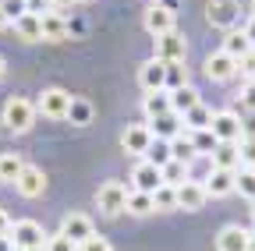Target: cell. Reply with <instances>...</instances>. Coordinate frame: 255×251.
Wrapping results in <instances>:
<instances>
[{
	"instance_id": "16",
	"label": "cell",
	"mask_w": 255,
	"mask_h": 251,
	"mask_svg": "<svg viewBox=\"0 0 255 251\" xmlns=\"http://www.w3.org/2000/svg\"><path fill=\"white\" fill-rule=\"evenodd\" d=\"M131 180H135V184H131V187H135V191H149V195H152V191H156V187H159V184H163V170H159V167H152L149 160H142V163L135 167V173H131Z\"/></svg>"
},
{
	"instance_id": "51",
	"label": "cell",
	"mask_w": 255,
	"mask_h": 251,
	"mask_svg": "<svg viewBox=\"0 0 255 251\" xmlns=\"http://www.w3.org/2000/svg\"><path fill=\"white\" fill-rule=\"evenodd\" d=\"M78 4H89V0H78Z\"/></svg>"
},
{
	"instance_id": "50",
	"label": "cell",
	"mask_w": 255,
	"mask_h": 251,
	"mask_svg": "<svg viewBox=\"0 0 255 251\" xmlns=\"http://www.w3.org/2000/svg\"><path fill=\"white\" fill-rule=\"evenodd\" d=\"M252 14H255V0H252Z\"/></svg>"
},
{
	"instance_id": "38",
	"label": "cell",
	"mask_w": 255,
	"mask_h": 251,
	"mask_svg": "<svg viewBox=\"0 0 255 251\" xmlns=\"http://www.w3.org/2000/svg\"><path fill=\"white\" fill-rule=\"evenodd\" d=\"M78 251H114V248H110V241H107V237L92 234L89 241H82V244H78Z\"/></svg>"
},
{
	"instance_id": "35",
	"label": "cell",
	"mask_w": 255,
	"mask_h": 251,
	"mask_svg": "<svg viewBox=\"0 0 255 251\" xmlns=\"http://www.w3.org/2000/svg\"><path fill=\"white\" fill-rule=\"evenodd\" d=\"M43 251H78V244H75L71 237H64V234L57 230L53 237H46V244H43Z\"/></svg>"
},
{
	"instance_id": "34",
	"label": "cell",
	"mask_w": 255,
	"mask_h": 251,
	"mask_svg": "<svg viewBox=\"0 0 255 251\" xmlns=\"http://www.w3.org/2000/svg\"><path fill=\"white\" fill-rule=\"evenodd\" d=\"M188 85V71L184 64H167V92H177Z\"/></svg>"
},
{
	"instance_id": "11",
	"label": "cell",
	"mask_w": 255,
	"mask_h": 251,
	"mask_svg": "<svg viewBox=\"0 0 255 251\" xmlns=\"http://www.w3.org/2000/svg\"><path fill=\"white\" fill-rule=\"evenodd\" d=\"M14 187H18V195H21V198H39V195L46 191V173H43V167L25 163V170L18 173Z\"/></svg>"
},
{
	"instance_id": "20",
	"label": "cell",
	"mask_w": 255,
	"mask_h": 251,
	"mask_svg": "<svg viewBox=\"0 0 255 251\" xmlns=\"http://www.w3.org/2000/svg\"><path fill=\"white\" fill-rule=\"evenodd\" d=\"M181 117L170 110V113H163V117H156V120H149V131H152V138H159V142H174L177 135H181Z\"/></svg>"
},
{
	"instance_id": "28",
	"label": "cell",
	"mask_w": 255,
	"mask_h": 251,
	"mask_svg": "<svg viewBox=\"0 0 255 251\" xmlns=\"http://www.w3.org/2000/svg\"><path fill=\"white\" fill-rule=\"evenodd\" d=\"M234 191L248 202H255V167H241L234 177Z\"/></svg>"
},
{
	"instance_id": "10",
	"label": "cell",
	"mask_w": 255,
	"mask_h": 251,
	"mask_svg": "<svg viewBox=\"0 0 255 251\" xmlns=\"http://www.w3.org/2000/svg\"><path fill=\"white\" fill-rule=\"evenodd\" d=\"M202 71H206V78H209V82H231V78L238 75V60H234V57H227L223 50H216V53H209V57H206Z\"/></svg>"
},
{
	"instance_id": "23",
	"label": "cell",
	"mask_w": 255,
	"mask_h": 251,
	"mask_svg": "<svg viewBox=\"0 0 255 251\" xmlns=\"http://www.w3.org/2000/svg\"><path fill=\"white\" fill-rule=\"evenodd\" d=\"M21 170H25V160L18 152H0V184H14Z\"/></svg>"
},
{
	"instance_id": "6",
	"label": "cell",
	"mask_w": 255,
	"mask_h": 251,
	"mask_svg": "<svg viewBox=\"0 0 255 251\" xmlns=\"http://www.w3.org/2000/svg\"><path fill=\"white\" fill-rule=\"evenodd\" d=\"M238 18H241V4L238 0H206V21L213 25V28H231L238 25Z\"/></svg>"
},
{
	"instance_id": "14",
	"label": "cell",
	"mask_w": 255,
	"mask_h": 251,
	"mask_svg": "<svg viewBox=\"0 0 255 251\" xmlns=\"http://www.w3.org/2000/svg\"><path fill=\"white\" fill-rule=\"evenodd\" d=\"M60 234L71 237L75 244H82V241H89L96 234V227H92V219L85 212H68V216H64V223H60Z\"/></svg>"
},
{
	"instance_id": "25",
	"label": "cell",
	"mask_w": 255,
	"mask_h": 251,
	"mask_svg": "<svg viewBox=\"0 0 255 251\" xmlns=\"http://www.w3.org/2000/svg\"><path fill=\"white\" fill-rule=\"evenodd\" d=\"M181 120H184V131H209V124H213V110H209L206 103H199L195 110H188Z\"/></svg>"
},
{
	"instance_id": "39",
	"label": "cell",
	"mask_w": 255,
	"mask_h": 251,
	"mask_svg": "<svg viewBox=\"0 0 255 251\" xmlns=\"http://www.w3.org/2000/svg\"><path fill=\"white\" fill-rule=\"evenodd\" d=\"M241 106L248 113H255V82H245L241 85Z\"/></svg>"
},
{
	"instance_id": "44",
	"label": "cell",
	"mask_w": 255,
	"mask_h": 251,
	"mask_svg": "<svg viewBox=\"0 0 255 251\" xmlns=\"http://www.w3.org/2000/svg\"><path fill=\"white\" fill-rule=\"evenodd\" d=\"M68 4H71V0H50V7H53V11H60V7H68Z\"/></svg>"
},
{
	"instance_id": "36",
	"label": "cell",
	"mask_w": 255,
	"mask_h": 251,
	"mask_svg": "<svg viewBox=\"0 0 255 251\" xmlns=\"http://www.w3.org/2000/svg\"><path fill=\"white\" fill-rule=\"evenodd\" d=\"M0 7H4V14H7V21H11V25H14L21 14H28L25 0H0Z\"/></svg>"
},
{
	"instance_id": "13",
	"label": "cell",
	"mask_w": 255,
	"mask_h": 251,
	"mask_svg": "<svg viewBox=\"0 0 255 251\" xmlns=\"http://www.w3.org/2000/svg\"><path fill=\"white\" fill-rule=\"evenodd\" d=\"M138 85L142 92H159V88H167V64L163 60H145V64L138 68Z\"/></svg>"
},
{
	"instance_id": "22",
	"label": "cell",
	"mask_w": 255,
	"mask_h": 251,
	"mask_svg": "<svg viewBox=\"0 0 255 251\" xmlns=\"http://www.w3.org/2000/svg\"><path fill=\"white\" fill-rule=\"evenodd\" d=\"M14 32L25 43H43V21H39V14H21L14 21Z\"/></svg>"
},
{
	"instance_id": "37",
	"label": "cell",
	"mask_w": 255,
	"mask_h": 251,
	"mask_svg": "<svg viewBox=\"0 0 255 251\" xmlns=\"http://www.w3.org/2000/svg\"><path fill=\"white\" fill-rule=\"evenodd\" d=\"M238 75H245L248 82H255V46H252V50L238 60Z\"/></svg>"
},
{
	"instance_id": "40",
	"label": "cell",
	"mask_w": 255,
	"mask_h": 251,
	"mask_svg": "<svg viewBox=\"0 0 255 251\" xmlns=\"http://www.w3.org/2000/svg\"><path fill=\"white\" fill-rule=\"evenodd\" d=\"M25 7H28V14H39V18H43L46 11H53L50 0H25Z\"/></svg>"
},
{
	"instance_id": "33",
	"label": "cell",
	"mask_w": 255,
	"mask_h": 251,
	"mask_svg": "<svg viewBox=\"0 0 255 251\" xmlns=\"http://www.w3.org/2000/svg\"><path fill=\"white\" fill-rule=\"evenodd\" d=\"M184 180H188V163H181V160H170V163L163 167V184L177 187V184H184Z\"/></svg>"
},
{
	"instance_id": "45",
	"label": "cell",
	"mask_w": 255,
	"mask_h": 251,
	"mask_svg": "<svg viewBox=\"0 0 255 251\" xmlns=\"http://www.w3.org/2000/svg\"><path fill=\"white\" fill-rule=\"evenodd\" d=\"M11 21H7V14H4V7H0V32H4V28H7Z\"/></svg>"
},
{
	"instance_id": "3",
	"label": "cell",
	"mask_w": 255,
	"mask_h": 251,
	"mask_svg": "<svg viewBox=\"0 0 255 251\" xmlns=\"http://www.w3.org/2000/svg\"><path fill=\"white\" fill-rule=\"evenodd\" d=\"M4 124H7V131L14 135H25L32 124H36V103H28L21 96H11L4 103Z\"/></svg>"
},
{
	"instance_id": "41",
	"label": "cell",
	"mask_w": 255,
	"mask_h": 251,
	"mask_svg": "<svg viewBox=\"0 0 255 251\" xmlns=\"http://www.w3.org/2000/svg\"><path fill=\"white\" fill-rule=\"evenodd\" d=\"M11 227H14V219H11L4 209H0V237H11Z\"/></svg>"
},
{
	"instance_id": "49",
	"label": "cell",
	"mask_w": 255,
	"mask_h": 251,
	"mask_svg": "<svg viewBox=\"0 0 255 251\" xmlns=\"http://www.w3.org/2000/svg\"><path fill=\"white\" fill-rule=\"evenodd\" d=\"M28 251H43V248H28Z\"/></svg>"
},
{
	"instance_id": "8",
	"label": "cell",
	"mask_w": 255,
	"mask_h": 251,
	"mask_svg": "<svg viewBox=\"0 0 255 251\" xmlns=\"http://www.w3.org/2000/svg\"><path fill=\"white\" fill-rule=\"evenodd\" d=\"M152 145V131H149V124H128V128L121 131V149L128 156H142L145 160V152Z\"/></svg>"
},
{
	"instance_id": "29",
	"label": "cell",
	"mask_w": 255,
	"mask_h": 251,
	"mask_svg": "<svg viewBox=\"0 0 255 251\" xmlns=\"http://www.w3.org/2000/svg\"><path fill=\"white\" fill-rule=\"evenodd\" d=\"M170 156H174V160H181V163H191V160H195V145H191V135L188 131H181L174 142H170Z\"/></svg>"
},
{
	"instance_id": "32",
	"label": "cell",
	"mask_w": 255,
	"mask_h": 251,
	"mask_svg": "<svg viewBox=\"0 0 255 251\" xmlns=\"http://www.w3.org/2000/svg\"><path fill=\"white\" fill-rule=\"evenodd\" d=\"M68 120L78 124V128H85V124H92V103L89 99H71V110H68Z\"/></svg>"
},
{
	"instance_id": "48",
	"label": "cell",
	"mask_w": 255,
	"mask_h": 251,
	"mask_svg": "<svg viewBox=\"0 0 255 251\" xmlns=\"http://www.w3.org/2000/svg\"><path fill=\"white\" fill-rule=\"evenodd\" d=\"M252 219H255V202H252Z\"/></svg>"
},
{
	"instance_id": "7",
	"label": "cell",
	"mask_w": 255,
	"mask_h": 251,
	"mask_svg": "<svg viewBox=\"0 0 255 251\" xmlns=\"http://www.w3.org/2000/svg\"><path fill=\"white\" fill-rule=\"evenodd\" d=\"M11 244H14V251L43 248L46 244V234H43V227L36 223V219H18V223L11 227Z\"/></svg>"
},
{
	"instance_id": "46",
	"label": "cell",
	"mask_w": 255,
	"mask_h": 251,
	"mask_svg": "<svg viewBox=\"0 0 255 251\" xmlns=\"http://www.w3.org/2000/svg\"><path fill=\"white\" fill-rule=\"evenodd\" d=\"M248 251H255V230H248Z\"/></svg>"
},
{
	"instance_id": "9",
	"label": "cell",
	"mask_w": 255,
	"mask_h": 251,
	"mask_svg": "<svg viewBox=\"0 0 255 251\" xmlns=\"http://www.w3.org/2000/svg\"><path fill=\"white\" fill-rule=\"evenodd\" d=\"M142 25H145V32L156 39V36L174 32V28H177V18H174V11H167V7L152 4V7H145V14H142Z\"/></svg>"
},
{
	"instance_id": "17",
	"label": "cell",
	"mask_w": 255,
	"mask_h": 251,
	"mask_svg": "<svg viewBox=\"0 0 255 251\" xmlns=\"http://www.w3.org/2000/svg\"><path fill=\"white\" fill-rule=\"evenodd\" d=\"M39 21H43V43H64V39L71 36L68 18H64L60 11H46Z\"/></svg>"
},
{
	"instance_id": "1",
	"label": "cell",
	"mask_w": 255,
	"mask_h": 251,
	"mask_svg": "<svg viewBox=\"0 0 255 251\" xmlns=\"http://www.w3.org/2000/svg\"><path fill=\"white\" fill-rule=\"evenodd\" d=\"M128 187L124 180H103L100 187H96V205H100L103 216H121L128 212Z\"/></svg>"
},
{
	"instance_id": "5",
	"label": "cell",
	"mask_w": 255,
	"mask_h": 251,
	"mask_svg": "<svg viewBox=\"0 0 255 251\" xmlns=\"http://www.w3.org/2000/svg\"><path fill=\"white\" fill-rule=\"evenodd\" d=\"M156 43V60H163V64H184V57H188V39L177 32V28H174V32H167V36H156L152 39Z\"/></svg>"
},
{
	"instance_id": "2",
	"label": "cell",
	"mask_w": 255,
	"mask_h": 251,
	"mask_svg": "<svg viewBox=\"0 0 255 251\" xmlns=\"http://www.w3.org/2000/svg\"><path fill=\"white\" fill-rule=\"evenodd\" d=\"M71 92L68 88H60V85H50L39 92V99H36V113L50 117V120H68V110H71Z\"/></svg>"
},
{
	"instance_id": "19",
	"label": "cell",
	"mask_w": 255,
	"mask_h": 251,
	"mask_svg": "<svg viewBox=\"0 0 255 251\" xmlns=\"http://www.w3.org/2000/svg\"><path fill=\"white\" fill-rule=\"evenodd\" d=\"M216 251H248V230L231 223L216 234Z\"/></svg>"
},
{
	"instance_id": "21",
	"label": "cell",
	"mask_w": 255,
	"mask_h": 251,
	"mask_svg": "<svg viewBox=\"0 0 255 251\" xmlns=\"http://www.w3.org/2000/svg\"><path fill=\"white\" fill-rule=\"evenodd\" d=\"M142 110H145V117H149V120L170 113V110H174V106H170V92H167V88H159V92H145Z\"/></svg>"
},
{
	"instance_id": "24",
	"label": "cell",
	"mask_w": 255,
	"mask_h": 251,
	"mask_svg": "<svg viewBox=\"0 0 255 251\" xmlns=\"http://www.w3.org/2000/svg\"><path fill=\"white\" fill-rule=\"evenodd\" d=\"M202 99H199V92L191 88V85H184V88H177V92H170V106H174V113L177 117H184L188 110H195Z\"/></svg>"
},
{
	"instance_id": "43",
	"label": "cell",
	"mask_w": 255,
	"mask_h": 251,
	"mask_svg": "<svg viewBox=\"0 0 255 251\" xmlns=\"http://www.w3.org/2000/svg\"><path fill=\"white\" fill-rule=\"evenodd\" d=\"M0 251H14V244H11V237H0Z\"/></svg>"
},
{
	"instance_id": "4",
	"label": "cell",
	"mask_w": 255,
	"mask_h": 251,
	"mask_svg": "<svg viewBox=\"0 0 255 251\" xmlns=\"http://www.w3.org/2000/svg\"><path fill=\"white\" fill-rule=\"evenodd\" d=\"M209 131H213L216 142H234V145H241V142H245V120H241L234 110H220V113H213Z\"/></svg>"
},
{
	"instance_id": "47",
	"label": "cell",
	"mask_w": 255,
	"mask_h": 251,
	"mask_svg": "<svg viewBox=\"0 0 255 251\" xmlns=\"http://www.w3.org/2000/svg\"><path fill=\"white\" fill-rule=\"evenodd\" d=\"M7 75V64H4V57H0V78H4Z\"/></svg>"
},
{
	"instance_id": "26",
	"label": "cell",
	"mask_w": 255,
	"mask_h": 251,
	"mask_svg": "<svg viewBox=\"0 0 255 251\" xmlns=\"http://www.w3.org/2000/svg\"><path fill=\"white\" fill-rule=\"evenodd\" d=\"M248 50H252V39H248L245 32H238V28H231V32H227V39H223V53H227V57H234V60H241Z\"/></svg>"
},
{
	"instance_id": "27",
	"label": "cell",
	"mask_w": 255,
	"mask_h": 251,
	"mask_svg": "<svg viewBox=\"0 0 255 251\" xmlns=\"http://www.w3.org/2000/svg\"><path fill=\"white\" fill-rule=\"evenodd\" d=\"M128 212L131 216H149V212H156V205H152V195L149 191H128Z\"/></svg>"
},
{
	"instance_id": "12",
	"label": "cell",
	"mask_w": 255,
	"mask_h": 251,
	"mask_svg": "<svg viewBox=\"0 0 255 251\" xmlns=\"http://www.w3.org/2000/svg\"><path fill=\"white\" fill-rule=\"evenodd\" d=\"M206 202H209V195H206V184H202V180H184V184H177V209L199 212Z\"/></svg>"
},
{
	"instance_id": "18",
	"label": "cell",
	"mask_w": 255,
	"mask_h": 251,
	"mask_svg": "<svg viewBox=\"0 0 255 251\" xmlns=\"http://www.w3.org/2000/svg\"><path fill=\"white\" fill-rule=\"evenodd\" d=\"M234 170H213L202 184H206V195L209 198H227V195H234Z\"/></svg>"
},
{
	"instance_id": "30",
	"label": "cell",
	"mask_w": 255,
	"mask_h": 251,
	"mask_svg": "<svg viewBox=\"0 0 255 251\" xmlns=\"http://www.w3.org/2000/svg\"><path fill=\"white\" fill-rule=\"evenodd\" d=\"M152 205H156V212H170V209H177V187L159 184L156 191H152Z\"/></svg>"
},
{
	"instance_id": "31",
	"label": "cell",
	"mask_w": 255,
	"mask_h": 251,
	"mask_svg": "<svg viewBox=\"0 0 255 251\" xmlns=\"http://www.w3.org/2000/svg\"><path fill=\"white\" fill-rule=\"evenodd\" d=\"M145 160L152 163V167H159L163 170L174 156H170V142H159V138H152V145H149V152H145Z\"/></svg>"
},
{
	"instance_id": "42",
	"label": "cell",
	"mask_w": 255,
	"mask_h": 251,
	"mask_svg": "<svg viewBox=\"0 0 255 251\" xmlns=\"http://www.w3.org/2000/svg\"><path fill=\"white\" fill-rule=\"evenodd\" d=\"M241 32H245V36H248V39H252V46H255V14H252V18H248V25H245V28H241Z\"/></svg>"
},
{
	"instance_id": "15",
	"label": "cell",
	"mask_w": 255,
	"mask_h": 251,
	"mask_svg": "<svg viewBox=\"0 0 255 251\" xmlns=\"http://www.w3.org/2000/svg\"><path fill=\"white\" fill-rule=\"evenodd\" d=\"M209 160H213V170H241V145L234 142H216V149L209 152Z\"/></svg>"
}]
</instances>
